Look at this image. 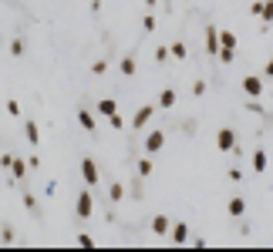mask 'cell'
Returning a JSON list of instances; mask_svg holds the SVG:
<instances>
[{"instance_id": "cell-1", "label": "cell", "mask_w": 273, "mask_h": 252, "mask_svg": "<svg viewBox=\"0 0 273 252\" xmlns=\"http://www.w3.org/2000/svg\"><path fill=\"white\" fill-rule=\"evenodd\" d=\"M216 148H219V152H233L236 148V131L233 128H219V131H216Z\"/></svg>"}, {"instance_id": "cell-2", "label": "cell", "mask_w": 273, "mask_h": 252, "mask_svg": "<svg viewBox=\"0 0 273 252\" xmlns=\"http://www.w3.org/2000/svg\"><path fill=\"white\" fill-rule=\"evenodd\" d=\"M239 88H243V94L246 97H260L263 94V78H260V74H250V78H243Z\"/></svg>"}, {"instance_id": "cell-3", "label": "cell", "mask_w": 273, "mask_h": 252, "mask_svg": "<svg viewBox=\"0 0 273 252\" xmlns=\"http://www.w3.org/2000/svg\"><path fill=\"white\" fill-rule=\"evenodd\" d=\"M250 10H253V14L263 20V24H273V0H256Z\"/></svg>"}, {"instance_id": "cell-4", "label": "cell", "mask_w": 273, "mask_h": 252, "mask_svg": "<svg viewBox=\"0 0 273 252\" xmlns=\"http://www.w3.org/2000/svg\"><path fill=\"white\" fill-rule=\"evenodd\" d=\"M162 145H165V135H162V131H152V135L145 138V155H156V152H162Z\"/></svg>"}, {"instance_id": "cell-5", "label": "cell", "mask_w": 273, "mask_h": 252, "mask_svg": "<svg viewBox=\"0 0 273 252\" xmlns=\"http://www.w3.org/2000/svg\"><path fill=\"white\" fill-rule=\"evenodd\" d=\"M81 175H84L88 185H98V165L91 161V158H81Z\"/></svg>"}, {"instance_id": "cell-6", "label": "cell", "mask_w": 273, "mask_h": 252, "mask_svg": "<svg viewBox=\"0 0 273 252\" xmlns=\"http://www.w3.org/2000/svg\"><path fill=\"white\" fill-rule=\"evenodd\" d=\"M152 115H156V108H152V104H145V108H138V115L132 118V128H145V125L152 121Z\"/></svg>"}, {"instance_id": "cell-7", "label": "cell", "mask_w": 273, "mask_h": 252, "mask_svg": "<svg viewBox=\"0 0 273 252\" xmlns=\"http://www.w3.org/2000/svg\"><path fill=\"white\" fill-rule=\"evenodd\" d=\"M169 235H172L176 246H182V242H189V225H186V222H176V225L169 229Z\"/></svg>"}, {"instance_id": "cell-8", "label": "cell", "mask_w": 273, "mask_h": 252, "mask_svg": "<svg viewBox=\"0 0 273 252\" xmlns=\"http://www.w3.org/2000/svg\"><path fill=\"white\" fill-rule=\"evenodd\" d=\"M95 209V202H91V192H81L78 195V219H88Z\"/></svg>"}, {"instance_id": "cell-9", "label": "cell", "mask_w": 273, "mask_h": 252, "mask_svg": "<svg viewBox=\"0 0 273 252\" xmlns=\"http://www.w3.org/2000/svg\"><path fill=\"white\" fill-rule=\"evenodd\" d=\"M206 51H209V54H219V31H216V27H206Z\"/></svg>"}, {"instance_id": "cell-10", "label": "cell", "mask_w": 273, "mask_h": 252, "mask_svg": "<svg viewBox=\"0 0 273 252\" xmlns=\"http://www.w3.org/2000/svg\"><path fill=\"white\" fill-rule=\"evenodd\" d=\"M169 229H172V219H165V215H156L152 219V232L156 235H169Z\"/></svg>"}, {"instance_id": "cell-11", "label": "cell", "mask_w": 273, "mask_h": 252, "mask_svg": "<svg viewBox=\"0 0 273 252\" xmlns=\"http://www.w3.org/2000/svg\"><path fill=\"white\" fill-rule=\"evenodd\" d=\"M226 212L233 215V219H239V215L246 212V202H243V198H239V195H233V198H230V202H226Z\"/></svg>"}, {"instance_id": "cell-12", "label": "cell", "mask_w": 273, "mask_h": 252, "mask_svg": "<svg viewBox=\"0 0 273 252\" xmlns=\"http://www.w3.org/2000/svg\"><path fill=\"white\" fill-rule=\"evenodd\" d=\"M24 135H27L31 145H40V135H38V125L34 121H24Z\"/></svg>"}, {"instance_id": "cell-13", "label": "cell", "mask_w": 273, "mask_h": 252, "mask_svg": "<svg viewBox=\"0 0 273 252\" xmlns=\"http://www.w3.org/2000/svg\"><path fill=\"white\" fill-rule=\"evenodd\" d=\"M253 172H267V152H263V148L253 152Z\"/></svg>"}, {"instance_id": "cell-14", "label": "cell", "mask_w": 273, "mask_h": 252, "mask_svg": "<svg viewBox=\"0 0 273 252\" xmlns=\"http://www.w3.org/2000/svg\"><path fill=\"white\" fill-rule=\"evenodd\" d=\"M172 104H176V91H172V88H165V91L158 94V108H172Z\"/></svg>"}, {"instance_id": "cell-15", "label": "cell", "mask_w": 273, "mask_h": 252, "mask_svg": "<svg viewBox=\"0 0 273 252\" xmlns=\"http://www.w3.org/2000/svg\"><path fill=\"white\" fill-rule=\"evenodd\" d=\"M78 121H81L84 131H95V115L91 111H78Z\"/></svg>"}, {"instance_id": "cell-16", "label": "cell", "mask_w": 273, "mask_h": 252, "mask_svg": "<svg viewBox=\"0 0 273 252\" xmlns=\"http://www.w3.org/2000/svg\"><path fill=\"white\" fill-rule=\"evenodd\" d=\"M219 47H236V34L233 31H219Z\"/></svg>"}, {"instance_id": "cell-17", "label": "cell", "mask_w": 273, "mask_h": 252, "mask_svg": "<svg viewBox=\"0 0 273 252\" xmlns=\"http://www.w3.org/2000/svg\"><path fill=\"white\" fill-rule=\"evenodd\" d=\"M98 111H101V115H115V111H118V104L112 101V97H101V104H98Z\"/></svg>"}, {"instance_id": "cell-18", "label": "cell", "mask_w": 273, "mask_h": 252, "mask_svg": "<svg viewBox=\"0 0 273 252\" xmlns=\"http://www.w3.org/2000/svg\"><path fill=\"white\" fill-rule=\"evenodd\" d=\"M108 198H112V202H121V198H125V189H121L118 182H112V189H108Z\"/></svg>"}, {"instance_id": "cell-19", "label": "cell", "mask_w": 273, "mask_h": 252, "mask_svg": "<svg viewBox=\"0 0 273 252\" xmlns=\"http://www.w3.org/2000/svg\"><path fill=\"white\" fill-rule=\"evenodd\" d=\"M169 54H172V58H186V44H182V40H176V44H172V47H169Z\"/></svg>"}, {"instance_id": "cell-20", "label": "cell", "mask_w": 273, "mask_h": 252, "mask_svg": "<svg viewBox=\"0 0 273 252\" xmlns=\"http://www.w3.org/2000/svg\"><path fill=\"white\" fill-rule=\"evenodd\" d=\"M233 54H236V47H219V54H216V58L223 61V64H230V61H233Z\"/></svg>"}, {"instance_id": "cell-21", "label": "cell", "mask_w": 273, "mask_h": 252, "mask_svg": "<svg viewBox=\"0 0 273 252\" xmlns=\"http://www.w3.org/2000/svg\"><path fill=\"white\" fill-rule=\"evenodd\" d=\"M24 168H27V165H24V158H14V161H10V172L17 175V178H24Z\"/></svg>"}, {"instance_id": "cell-22", "label": "cell", "mask_w": 273, "mask_h": 252, "mask_svg": "<svg viewBox=\"0 0 273 252\" xmlns=\"http://www.w3.org/2000/svg\"><path fill=\"white\" fill-rule=\"evenodd\" d=\"M135 67H138L135 58H125V61H121V74H135Z\"/></svg>"}, {"instance_id": "cell-23", "label": "cell", "mask_w": 273, "mask_h": 252, "mask_svg": "<svg viewBox=\"0 0 273 252\" xmlns=\"http://www.w3.org/2000/svg\"><path fill=\"white\" fill-rule=\"evenodd\" d=\"M138 175H142V178H145V175H152V161H149V158H142V161H138Z\"/></svg>"}, {"instance_id": "cell-24", "label": "cell", "mask_w": 273, "mask_h": 252, "mask_svg": "<svg viewBox=\"0 0 273 252\" xmlns=\"http://www.w3.org/2000/svg\"><path fill=\"white\" fill-rule=\"evenodd\" d=\"M78 246L81 249H95V239L91 235H78Z\"/></svg>"}, {"instance_id": "cell-25", "label": "cell", "mask_w": 273, "mask_h": 252, "mask_svg": "<svg viewBox=\"0 0 273 252\" xmlns=\"http://www.w3.org/2000/svg\"><path fill=\"white\" fill-rule=\"evenodd\" d=\"M105 71H108V61H95L91 64V74H105Z\"/></svg>"}, {"instance_id": "cell-26", "label": "cell", "mask_w": 273, "mask_h": 252, "mask_svg": "<svg viewBox=\"0 0 273 252\" xmlns=\"http://www.w3.org/2000/svg\"><path fill=\"white\" fill-rule=\"evenodd\" d=\"M108 121H112V128H125V118L118 115V111H115V115H108Z\"/></svg>"}, {"instance_id": "cell-27", "label": "cell", "mask_w": 273, "mask_h": 252, "mask_svg": "<svg viewBox=\"0 0 273 252\" xmlns=\"http://www.w3.org/2000/svg\"><path fill=\"white\" fill-rule=\"evenodd\" d=\"M193 94H195V97L206 94V81H195V84H193Z\"/></svg>"}, {"instance_id": "cell-28", "label": "cell", "mask_w": 273, "mask_h": 252, "mask_svg": "<svg viewBox=\"0 0 273 252\" xmlns=\"http://www.w3.org/2000/svg\"><path fill=\"white\" fill-rule=\"evenodd\" d=\"M169 58H172V54H169V47H158V51H156V61H158V64H162V61H169Z\"/></svg>"}, {"instance_id": "cell-29", "label": "cell", "mask_w": 273, "mask_h": 252, "mask_svg": "<svg viewBox=\"0 0 273 252\" xmlns=\"http://www.w3.org/2000/svg\"><path fill=\"white\" fill-rule=\"evenodd\" d=\"M142 27H145V31H149V34H152V31H156V17H152V14H149V17L142 20Z\"/></svg>"}, {"instance_id": "cell-30", "label": "cell", "mask_w": 273, "mask_h": 252, "mask_svg": "<svg viewBox=\"0 0 273 252\" xmlns=\"http://www.w3.org/2000/svg\"><path fill=\"white\" fill-rule=\"evenodd\" d=\"M7 111H10L14 118H20V104H17V101H7Z\"/></svg>"}, {"instance_id": "cell-31", "label": "cell", "mask_w": 273, "mask_h": 252, "mask_svg": "<svg viewBox=\"0 0 273 252\" xmlns=\"http://www.w3.org/2000/svg\"><path fill=\"white\" fill-rule=\"evenodd\" d=\"M10 51H14V54H24V37L14 40V44H10Z\"/></svg>"}, {"instance_id": "cell-32", "label": "cell", "mask_w": 273, "mask_h": 252, "mask_svg": "<svg viewBox=\"0 0 273 252\" xmlns=\"http://www.w3.org/2000/svg\"><path fill=\"white\" fill-rule=\"evenodd\" d=\"M263 74H267V78H273V58L267 61V71H263Z\"/></svg>"}]
</instances>
